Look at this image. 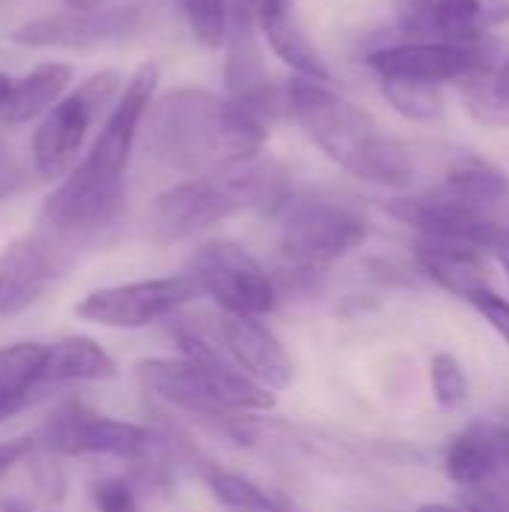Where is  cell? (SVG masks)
<instances>
[{"label":"cell","instance_id":"cell-13","mask_svg":"<svg viewBox=\"0 0 509 512\" xmlns=\"http://www.w3.org/2000/svg\"><path fill=\"white\" fill-rule=\"evenodd\" d=\"M384 210L396 222L414 228L420 237L468 243V246H477V249H486V252H489L495 234L501 231L492 210H483V207L453 195L444 186L426 189V192L396 195V198H390L384 204Z\"/></svg>","mask_w":509,"mask_h":512},{"label":"cell","instance_id":"cell-40","mask_svg":"<svg viewBox=\"0 0 509 512\" xmlns=\"http://www.w3.org/2000/svg\"><path fill=\"white\" fill-rule=\"evenodd\" d=\"M279 512H291V510H285V507H282V510H279Z\"/></svg>","mask_w":509,"mask_h":512},{"label":"cell","instance_id":"cell-18","mask_svg":"<svg viewBox=\"0 0 509 512\" xmlns=\"http://www.w3.org/2000/svg\"><path fill=\"white\" fill-rule=\"evenodd\" d=\"M216 339L228 357V363L255 381L264 390H285L291 384L294 366L291 357L285 354L282 342L261 324V318H246V315H231L219 312L216 315Z\"/></svg>","mask_w":509,"mask_h":512},{"label":"cell","instance_id":"cell-1","mask_svg":"<svg viewBox=\"0 0 509 512\" xmlns=\"http://www.w3.org/2000/svg\"><path fill=\"white\" fill-rule=\"evenodd\" d=\"M147 153L189 177L213 174L264 153L267 126L240 111L225 93L174 87L153 99L147 120Z\"/></svg>","mask_w":509,"mask_h":512},{"label":"cell","instance_id":"cell-39","mask_svg":"<svg viewBox=\"0 0 509 512\" xmlns=\"http://www.w3.org/2000/svg\"><path fill=\"white\" fill-rule=\"evenodd\" d=\"M3 60H6V54H3V51H0V63H3Z\"/></svg>","mask_w":509,"mask_h":512},{"label":"cell","instance_id":"cell-11","mask_svg":"<svg viewBox=\"0 0 509 512\" xmlns=\"http://www.w3.org/2000/svg\"><path fill=\"white\" fill-rule=\"evenodd\" d=\"M159 87V66L141 63L135 75L120 90L117 102L105 114V123L90 144L87 156L75 165V171L93 183H123V174L132 162V150L138 141V132L147 120V111L156 99Z\"/></svg>","mask_w":509,"mask_h":512},{"label":"cell","instance_id":"cell-19","mask_svg":"<svg viewBox=\"0 0 509 512\" xmlns=\"http://www.w3.org/2000/svg\"><path fill=\"white\" fill-rule=\"evenodd\" d=\"M414 258L420 270L438 282L447 294L477 303L483 294L495 291L489 282V267H486V249L468 246V243H450V240H429L417 237L414 243Z\"/></svg>","mask_w":509,"mask_h":512},{"label":"cell","instance_id":"cell-17","mask_svg":"<svg viewBox=\"0 0 509 512\" xmlns=\"http://www.w3.org/2000/svg\"><path fill=\"white\" fill-rule=\"evenodd\" d=\"M141 24L138 6H114V9H93V12H54L33 21H24L9 33L15 45L24 48H96L108 42H123Z\"/></svg>","mask_w":509,"mask_h":512},{"label":"cell","instance_id":"cell-2","mask_svg":"<svg viewBox=\"0 0 509 512\" xmlns=\"http://www.w3.org/2000/svg\"><path fill=\"white\" fill-rule=\"evenodd\" d=\"M285 102L306 138L351 177L384 189H408L414 183L417 165L411 150L330 84L291 75L285 81Z\"/></svg>","mask_w":509,"mask_h":512},{"label":"cell","instance_id":"cell-16","mask_svg":"<svg viewBox=\"0 0 509 512\" xmlns=\"http://www.w3.org/2000/svg\"><path fill=\"white\" fill-rule=\"evenodd\" d=\"M447 477L474 498L509 495V423L474 420L444 450Z\"/></svg>","mask_w":509,"mask_h":512},{"label":"cell","instance_id":"cell-4","mask_svg":"<svg viewBox=\"0 0 509 512\" xmlns=\"http://www.w3.org/2000/svg\"><path fill=\"white\" fill-rule=\"evenodd\" d=\"M135 378L147 393H153L165 405L222 423L255 417L276 405L270 390L258 387L237 369L198 363L189 357L141 360L135 366Z\"/></svg>","mask_w":509,"mask_h":512},{"label":"cell","instance_id":"cell-5","mask_svg":"<svg viewBox=\"0 0 509 512\" xmlns=\"http://www.w3.org/2000/svg\"><path fill=\"white\" fill-rule=\"evenodd\" d=\"M279 219V258L294 276H321L327 267L360 249L369 222L351 204L330 195L294 192Z\"/></svg>","mask_w":509,"mask_h":512},{"label":"cell","instance_id":"cell-20","mask_svg":"<svg viewBox=\"0 0 509 512\" xmlns=\"http://www.w3.org/2000/svg\"><path fill=\"white\" fill-rule=\"evenodd\" d=\"M255 21H258L267 45L273 48V54L294 75H303V78H312V81H324V84L333 81L330 63L324 60L318 45L309 39V33L294 18L291 0H261V6L255 9Z\"/></svg>","mask_w":509,"mask_h":512},{"label":"cell","instance_id":"cell-34","mask_svg":"<svg viewBox=\"0 0 509 512\" xmlns=\"http://www.w3.org/2000/svg\"><path fill=\"white\" fill-rule=\"evenodd\" d=\"M102 3L105 0H63V6L72 12H93V9H102Z\"/></svg>","mask_w":509,"mask_h":512},{"label":"cell","instance_id":"cell-9","mask_svg":"<svg viewBox=\"0 0 509 512\" xmlns=\"http://www.w3.org/2000/svg\"><path fill=\"white\" fill-rule=\"evenodd\" d=\"M36 444L54 456H111V459H150L159 447L156 432L102 417L81 405H66L45 420Z\"/></svg>","mask_w":509,"mask_h":512},{"label":"cell","instance_id":"cell-8","mask_svg":"<svg viewBox=\"0 0 509 512\" xmlns=\"http://www.w3.org/2000/svg\"><path fill=\"white\" fill-rule=\"evenodd\" d=\"M498 45L486 36L477 42L399 39L366 51V66L378 78H411L426 84H468L498 66Z\"/></svg>","mask_w":509,"mask_h":512},{"label":"cell","instance_id":"cell-6","mask_svg":"<svg viewBox=\"0 0 509 512\" xmlns=\"http://www.w3.org/2000/svg\"><path fill=\"white\" fill-rule=\"evenodd\" d=\"M123 90V75L117 69H102L69 90L51 111H45L30 135V159L45 183H60L84 150L87 132L102 111H111Z\"/></svg>","mask_w":509,"mask_h":512},{"label":"cell","instance_id":"cell-23","mask_svg":"<svg viewBox=\"0 0 509 512\" xmlns=\"http://www.w3.org/2000/svg\"><path fill=\"white\" fill-rule=\"evenodd\" d=\"M45 372V345L15 342L0 348V423L36 402Z\"/></svg>","mask_w":509,"mask_h":512},{"label":"cell","instance_id":"cell-35","mask_svg":"<svg viewBox=\"0 0 509 512\" xmlns=\"http://www.w3.org/2000/svg\"><path fill=\"white\" fill-rule=\"evenodd\" d=\"M12 87H15V81L0 69V114H3V108H6V102H9V96H12Z\"/></svg>","mask_w":509,"mask_h":512},{"label":"cell","instance_id":"cell-22","mask_svg":"<svg viewBox=\"0 0 509 512\" xmlns=\"http://www.w3.org/2000/svg\"><path fill=\"white\" fill-rule=\"evenodd\" d=\"M117 378L114 357L87 336H66L45 345V387L54 384H102Z\"/></svg>","mask_w":509,"mask_h":512},{"label":"cell","instance_id":"cell-3","mask_svg":"<svg viewBox=\"0 0 509 512\" xmlns=\"http://www.w3.org/2000/svg\"><path fill=\"white\" fill-rule=\"evenodd\" d=\"M291 198V171L279 159L261 153L249 162L189 177L159 192L147 207L144 231L156 246H171L198 237L246 210L279 216Z\"/></svg>","mask_w":509,"mask_h":512},{"label":"cell","instance_id":"cell-21","mask_svg":"<svg viewBox=\"0 0 509 512\" xmlns=\"http://www.w3.org/2000/svg\"><path fill=\"white\" fill-rule=\"evenodd\" d=\"M75 69L63 60H45L36 63L27 75H21L12 87V96L0 114L6 126H24L39 120L45 111H51L72 87Z\"/></svg>","mask_w":509,"mask_h":512},{"label":"cell","instance_id":"cell-26","mask_svg":"<svg viewBox=\"0 0 509 512\" xmlns=\"http://www.w3.org/2000/svg\"><path fill=\"white\" fill-rule=\"evenodd\" d=\"M180 6H183L189 33L201 48L219 51L228 45V33H231L228 0H180Z\"/></svg>","mask_w":509,"mask_h":512},{"label":"cell","instance_id":"cell-10","mask_svg":"<svg viewBox=\"0 0 509 512\" xmlns=\"http://www.w3.org/2000/svg\"><path fill=\"white\" fill-rule=\"evenodd\" d=\"M198 297L201 288L189 273L159 276V279L99 288L75 306V315L111 330H141L162 318L177 315L183 306H189Z\"/></svg>","mask_w":509,"mask_h":512},{"label":"cell","instance_id":"cell-37","mask_svg":"<svg viewBox=\"0 0 509 512\" xmlns=\"http://www.w3.org/2000/svg\"><path fill=\"white\" fill-rule=\"evenodd\" d=\"M0 512H30L24 501L18 498H0Z\"/></svg>","mask_w":509,"mask_h":512},{"label":"cell","instance_id":"cell-30","mask_svg":"<svg viewBox=\"0 0 509 512\" xmlns=\"http://www.w3.org/2000/svg\"><path fill=\"white\" fill-rule=\"evenodd\" d=\"M93 507L96 512H138V492L126 480H102L93 486Z\"/></svg>","mask_w":509,"mask_h":512},{"label":"cell","instance_id":"cell-32","mask_svg":"<svg viewBox=\"0 0 509 512\" xmlns=\"http://www.w3.org/2000/svg\"><path fill=\"white\" fill-rule=\"evenodd\" d=\"M39 450V444L33 438H12L0 444V477L9 474L12 468H18L21 462H27L33 453Z\"/></svg>","mask_w":509,"mask_h":512},{"label":"cell","instance_id":"cell-31","mask_svg":"<svg viewBox=\"0 0 509 512\" xmlns=\"http://www.w3.org/2000/svg\"><path fill=\"white\" fill-rule=\"evenodd\" d=\"M474 306L483 312V318L492 324V330L507 342V348H509V300L498 297L495 291H489V294H483Z\"/></svg>","mask_w":509,"mask_h":512},{"label":"cell","instance_id":"cell-27","mask_svg":"<svg viewBox=\"0 0 509 512\" xmlns=\"http://www.w3.org/2000/svg\"><path fill=\"white\" fill-rule=\"evenodd\" d=\"M213 498L231 512H279L282 504H276L258 483L231 474V471H210L207 474Z\"/></svg>","mask_w":509,"mask_h":512},{"label":"cell","instance_id":"cell-24","mask_svg":"<svg viewBox=\"0 0 509 512\" xmlns=\"http://www.w3.org/2000/svg\"><path fill=\"white\" fill-rule=\"evenodd\" d=\"M441 186L483 210H495L501 201H507L509 195L507 171L498 168L495 162H486L477 156H465V159L453 162Z\"/></svg>","mask_w":509,"mask_h":512},{"label":"cell","instance_id":"cell-33","mask_svg":"<svg viewBox=\"0 0 509 512\" xmlns=\"http://www.w3.org/2000/svg\"><path fill=\"white\" fill-rule=\"evenodd\" d=\"M489 255L501 264V270L507 273L509 279V228L501 225V231L495 234V240H492V246H489Z\"/></svg>","mask_w":509,"mask_h":512},{"label":"cell","instance_id":"cell-38","mask_svg":"<svg viewBox=\"0 0 509 512\" xmlns=\"http://www.w3.org/2000/svg\"><path fill=\"white\" fill-rule=\"evenodd\" d=\"M237 3H240V6H246V9H249L252 15H255V9L261 6V0H237Z\"/></svg>","mask_w":509,"mask_h":512},{"label":"cell","instance_id":"cell-14","mask_svg":"<svg viewBox=\"0 0 509 512\" xmlns=\"http://www.w3.org/2000/svg\"><path fill=\"white\" fill-rule=\"evenodd\" d=\"M225 96L264 126H270L282 108H288L285 90H279L267 72L258 45V21L240 3L231 9V33L225 45Z\"/></svg>","mask_w":509,"mask_h":512},{"label":"cell","instance_id":"cell-15","mask_svg":"<svg viewBox=\"0 0 509 512\" xmlns=\"http://www.w3.org/2000/svg\"><path fill=\"white\" fill-rule=\"evenodd\" d=\"M393 21L405 39L477 42L509 24V0H393Z\"/></svg>","mask_w":509,"mask_h":512},{"label":"cell","instance_id":"cell-28","mask_svg":"<svg viewBox=\"0 0 509 512\" xmlns=\"http://www.w3.org/2000/svg\"><path fill=\"white\" fill-rule=\"evenodd\" d=\"M462 87L468 90V102L480 117L509 123V54L489 75H480Z\"/></svg>","mask_w":509,"mask_h":512},{"label":"cell","instance_id":"cell-12","mask_svg":"<svg viewBox=\"0 0 509 512\" xmlns=\"http://www.w3.org/2000/svg\"><path fill=\"white\" fill-rule=\"evenodd\" d=\"M78 255V249L42 228L9 240L0 252V318L36 306Z\"/></svg>","mask_w":509,"mask_h":512},{"label":"cell","instance_id":"cell-29","mask_svg":"<svg viewBox=\"0 0 509 512\" xmlns=\"http://www.w3.org/2000/svg\"><path fill=\"white\" fill-rule=\"evenodd\" d=\"M432 396L444 411H462L471 402V381L465 366L450 354H435L429 363Z\"/></svg>","mask_w":509,"mask_h":512},{"label":"cell","instance_id":"cell-7","mask_svg":"<svg viewBox=\"0 0 509 512\" xmlns=\"http://www.w3.org/2000/svg\"><path fill=\"white\" fill-rule=\"evenodd\" d=\"M201 297H210L222 312L246 315V318H267L279 303V288L264 264L237 240H207L201 243L186 270Z\"/></svg>","mask_w":509,"mask_h":512},{"label":"cell","instance_id":"cell-36","mask_svg":"<svg viewBox=\"0 0 509 512\" xmlns=\"http://www.w3.org/2000/svg\"><path fill=\"white\" fill-rule=\"evenodd\" d=\"M417 512H477V510H465V507H456V504H423Z\"/></svg>","mask_w":509,"mask_h":512},{"label":"cell","instance_id":"cell-25","mask_svg":"<svg viewBox=\"0 0 509 512\" xmlns=\"http://www.w3.org/2000/svg\"><path fill=\"white\" fill-rule=\"evenodd\" d=\"M381 93L393 111L417 123H435L447 111V99L438 84L411 81V78H378Z\"/></svg>","mask_w":509,"mask_h":512}]
</instances>
